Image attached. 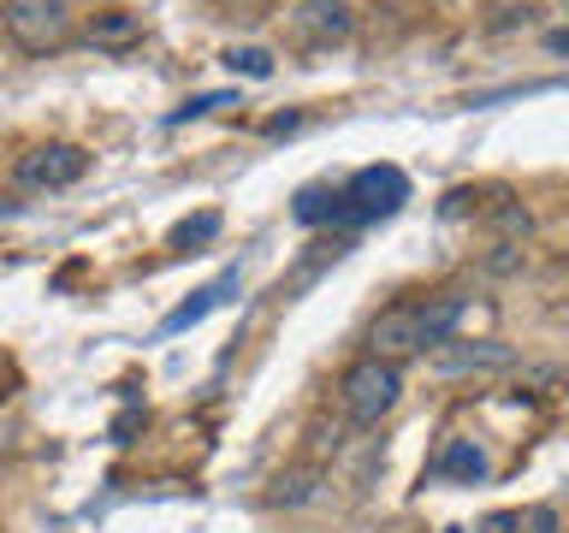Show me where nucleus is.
<instances>
[{
	"mask_svg": "<svg viewBox=\"0 0 569 533\" xmlns=\"http://www.w3.org/2000/svg\"><path fill=\"white\" fill-rule=\"evenodd\" d=\"M213 107H231V95H196V101H184L172 113V124H184V119H202V113H213Z\"/></svg>",
	"mask_w": 569,
	"mask_h": 533,
	"instance_id": "nucleus-16",
	"label": "nucleus"
},
{
	"mask_svg": "<svg viewBox=\"0 0 569 533\" xmlns=\"http://www.w3.org/2000/svg\"><path fill=\"white\" fill-rule=\"evenodd\" d=\"M213 231H220V213H196V220H184V225L172 231V243H178V249H190V243H208Z\"/></svg>",
	"mask_w": 569,
	"mask_h": 533,
	"instance_id": "nucleus-14",
	"label": "nucleus"
},
{
	"mask_svg": "<svg viewBox=\"0 0 569 533\" xmlns=\"http://www.w3.org/2000/svg\"><path fill=\"white\" fill-rule=\"evenodd\" d=\"M338 208H345V202H338V190H327V184H309V190H297V220L302 225H320V220H338Z\"/></svg>",
	"mask_w": 569,
	"mask_h": 533,
	"instance_id": "nucleus-12",
	"label": "nucleus"
},
{
	"mask_svg": "<svg viewBox=\"0 0 569 533\" xmlns=\"http://www.w3.org/2000/svg\"><path fill=\"white\" fill-rule=\"evenodd\" d=\"M421 350V332H416V302H391V309L373 314L368 326V355H380V362H409V355Z\"/></svg>",
	"mask_w": 569,
	"mask_h": 533,
	"instance_id": "nucleus-5",
	"label": "nucleus"
},
{
	"mask_svg": "<svg viewBox=\"0 0 569 533\" xmlns=\"http://www.w3.org/2000/svg\"><path fill=\"white\" fill-rule=\"evenodd\" d=\"M338 398H345V415L356 426H380L391 409H398V398H403V373L391 362H380V355H362V362L345 368Z\"/></svg>",
	"mask_w": 569,
	"mask_h": 533,
	"instance_id": "nucleus-1",
	"label": "nucleus"
},
{
	"mask_svg": "<svg viewBox=\"0 0 569 533\" xmlns=\"http://www.w3.org/2000/svg\"><path fill=\"white\" fill-rule=\"evenodd\" d=\"M83 42L101 48V53H124L142 42V12H96L83 24Z\"/></svg>",
	"mask_w": 569,
	"mask_h": 533,
	"instance_id": "nucleus-10",
	"label": "nucleus"
},
{
	"mask_svg": "<svg viewBox=\"0 0 569 533\" xmlns=\"http://www.w3.org/2000/svg\"><path fill=\"white\" fill-rule=\"evenodd\" d=\"M445 533H462V527H445Z\"/></svg>",
	"mask_w": 569,
	"mask_h": 533,
	"instance_id": "nucleus-19",
	"label": "nucleus"
},
{
	"mask_svg": "<svg viewBox=\"0 0 569 533\" xmlns=\"http://www.w3.org/2000/svg\"><path fill=\"white\" fill-rule=\"evenodd\" d=\"M89 172V154L78 142H36V149L18 154V184L30 190H66Z\"/></svg>",
	"mask_w": 569,
	"mask_h": 533,
	"instance_id": "nucleus-4",
	"label": "nucleus"
},
{
	"mask_svg": "<svg viewBox=\"0 0 569 533\" xmlns=\"http://www.w3.org/2000/svg\"><path fill=\"white\" fill-rule=\"evenodd\" d=\"M96 7H101V0H96Z\"/></svg>",
	"mask_w": 569,
	"mask_h": 533,
	"instance_id": "nucleus-20",
	"label": "nucleus"
},
{
	"mask_svg": "<svg viewBox=\"0 0 569 533\" xmlns=\"http://www.w3.org/2000/svg\"><path fill=\"white\" fill-rule=\"evenodd\" d=\"M338 202H345L338 220H386V213H398L409 202V178L398 167H362L338 190Z\"/></svg>",
	"mask_w": 569,
	"mask_h": 533,
	"instance_id": "nucleus-3",
	"label": "nucleus"
},
{
	"mask_svg": "<svg viewBox=\"0 0 569 533\" xmlns=\"http://www.w3.org/2000/svg\"><path fill=\"white\" fill-rule=\"evenodd\" d=\"M226 66L243 71V78H273V53H267V48H231Z\"/></svg>",
	"mask_w": 569,
	"mask_h": 533,
	"instance_id": "nucleus-13",
	"label": "nucleus"
},
{
	"mask_svg": "<svg viewBox=\"0 0 569 533\" xmlns=\"http://www.w3.org/2000/svg\"><path fill=\"white\" fill-rule=\"evenodd\" d=\"M231 284H238V273H226L220 284H208V291H196V302H184V309H172V314H167V326H160V332H184V326H196V320H202V314L213 309V302H220V296L231 291Z\"/></svg>",
	"mask_w": 569,
	"mask_h": 533,
	"instance_id": "nucleus-11",
	"label": "nucleus"
},
{
	"mask_svg": "<svg viewBox=\"0 0 569 533\" xmlns=\"http://www.w3.org/2000/svg\"><path fill=\"white\" fill-rule=\"evenodd\" d=\"M0 24L24 53H60L78 24H71V0H7L0 7Z\"/></svg>",
	"mask_w": 569,
	"mask_h": 533,
	"instance_id": "nucleus-2",
	"label": "nucleus"
},
{
	"mask_svg": "<svg viewBox=\"0 0 569 533\" xmlns=\"http://www.w3.org/2000/svg\"><path fill=\"white\" fill-rule=\"evenodd\" d=\"M498 231H510V238H528V208H498Z\"/></svg>",
	"mask_w": 569,
	"mask_h": 533,
	"instance_id": "nucleus-18",
	"label": "nucleus"
},
{
	"mask_svg": "<svg viewBox=\"0 0 569 533\" xmlns=\"http://www.w3.org/2000/svg\"><path fill=\"white\" fill-rule=\"evenodd\" d=\"M475 533H522V522H516V510H492V515H480Z\"/></svg>",
	"mask_w": 569,
	"mask_h": 533,
	"instance_id": "nucleus-17",
	"label": "nucleus"
},
{
	"mask_svg": "<svg viewBox=\"0 0 569 533\" xmlns=\"http://www.w3.org/2000/svg\"><path fill=\"white\" fill-rule=\"evenodd\" d=\"M350 24L356 18H350L345 0H297L291 7V30L309 36V42H345Z\"/></svg>",
	"mask_w": 569,
	"mask_h": 533,
	"instance_id": "nucleus-6",
	"label": "nucleus"
},
{
	"mask_svg": "<svg viewBox=\"0 0 569 533\" xmlns=\"http://www.w3.org/2000/svg\"><path fill=\"white\" fill-rule=\"evenodd\" d=\"M516 350L498 344V338H487V344H439L433 368L439 373H475V368H510Z\"/></svg>",
	"mask_w": 569,
	"mask_h": 533,
	"instance_id": "nucleus-9",
	"label": "nucleus"
},
{
	"mask_svg": "<svg viewBox=\"0 0 569 533\" xmlns=\"http://www.w3.org/2000/svg\"><path fill=\"white\" fill-rule=\"evenodd\" d=\"M433 474L439 480H462V486H480V480L492 474L487 451H480L475 439H445V451L433 456Z\"/></svg>",
	"mask_w": 569,
	"mask_h": 533,
	"instance_id": "nucleus-8",
	"label": "nucleus"
},
{
	"mask_svg": "<svg viewBox=\"0 0 569 533\" xmlns=\"http://www.w3.org/2000/svg\"><path fill=\"white\" fill-rule=\"evenodd\" d=\"M462 309H469V296H462V291H439V296L416 302V332H421V350L451 344V332H457Z\"/></svg>",
	"mask_w": 569,
	"mask_h": 533,
	"instance_id": "nucleus-7",
	"label": "nucleus"
},
{
	"mask_svg": "<svg viewBox=\"0 0 569 533\" xmlns=\"http://www.w3.org/2000/svg\"><path fill=\"white\" fill-rule=\"evenodd\" d=\"M516 522H522V533H558V510L533 504V510H516Z\"/></svg>",
	"mask_w": 569,
	"mask_h": 533,
	"instance_id": "nucleus-15",
	"label": "nucleus"
}]
</instances>
